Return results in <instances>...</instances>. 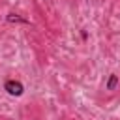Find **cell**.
Instances as JSON below:
<instances>
[{"instance_id": "1", "label": "cell", "mask_w": 120, "mask_h": 120, "mask_svg": "<svg viewBox=\"0 0 120 120\" xmlns=\"http://www.w3.org/2000/svg\"><path fill=\"white\" fill-rule=\"evenodd\" d=\"M4 90H6L9 96H15V98H19V96L24 94L22 82H21V81H15V79H8V81L4 82Z\"/></svg>"}, {"instance_id": "2", "label": "cell", "mask_w": 120, "mask_h": 120, "mask_svg": "<svg viewBox=\"0 0 120 120\" xmlns=\"http://www.w3.org/2000/svg\"><path fill=\"white\" fill-rule=\"evenodd\" d=\"M8 22H19V24H28V21L26 19H22V17H19L17 13H8Z\"/></svg>"}, {"instance_id": "3", "label": "cell", "mask_w": 120, "mask_h": 120, "mask_svg": "<svg viewBox=\"0 0 120 120\" xmlns=\"http://www.w3.org/2000/svg\"><path fill=\"white\" fill-rule=\"evenodd\" d=\"M118 86V75H114V73H111V77H109V81H107V90H114Z\"/></svg>"}]
</instances>
